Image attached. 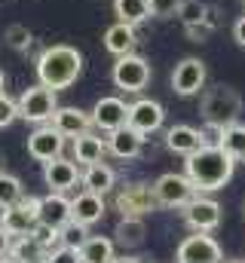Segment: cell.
<instances>
[{
    "mask_svg": "<svg viewBox=\"0 0 245 263\" xmlns=\"http://www.w3.org/2000/svg\"><path fill=\"white\" fill-rule=\"evenodd\" d=\"M205 80H208L205 62L196 59V55L181 59V62L175 65V70H172V89H175V95H181V98L199 95V92L205 89Z\"/></svg>",
    "mask_w": 245,
    "mask_h": 263,
    "instance_id": "6",
    "label": "cell"
},
{
    "mask_svg": "<svg viewBox=\"0 0 245 263\" xmlns=\"http://www.w3.org/2000/svg\"><path fill=\"white\" fill-rule=\"evenodd\" d=\"M104 153H108V141L86 132L80 138H74V162L80 165H95V162H104Z\"/></svg>",
    "mask_w": 245,
    "mask_h": 263,
    "instance_id": "20",
    "label": "cell"
},
{
    "mask_svg": "<svg viewBox=\"0 0 245 263\" xmlns=\"http://www.w3.org/2000/svg\"><path fill=\"white\" fill-rule=\"evenodd\" d=\"M46 263H83V260H80V251H77V248L59 245L56 251H49V254H46Z\"/></svg>",
    "mask_w": 245,
    "mask_h": 263,
    "instance_id": "36",
    "label": "cell"
},
{
    "mask_svg": "<svg viewBox=\"0 0 245 263\" xmlns=\"http://www.w3.org/2000/svg\"><path fill=\"white\" fill-rule=\"evenodd\" d=\"M153 205H156L153 187L144 184H129L117 193V208L122 217H144L147 211H153Z\"/></svg>",
    "mask_w": 245,
    "mask_h": 263,
    "instance_id": "13",
    "label": "cell"
},
{
    "mask_svg": "<svg viewBox=\"0 0 245 263\" xmlns=\"http://www.w3.org/2000/svg\"><path fill=\"white\" fill-rule=\"evenodd\" d=\"M83 73V52L74 49V46H49L40 52L37 59V80L49 89H67L77 83V77Z\"/></svg>",
    "mask_w": 245,
    "mask_h": 263,
    "instance_id": "2",
    "label": "cell"
},
{
    "mask_svg": "<svg viewBox=\"0 0 245 263\" xmlns=\"http://www.w3.org/2000/svg\"><path fill=\"white\" fill-rule=\"evenodd\" d=\"M218 15H221V12L212 6V9H208V15H205L199 25H187V28H184V34H187L193 43H205V40L218 31Z\"/></svg>",
    "mask_w": 245,
    "mask_h": 263,
    "instance_id": "29",
    "label": "cell"
},
{
    "mask_svg": "<svg viewBox=\"0 0 245 263\" xmlns=\"http://www.w3.org/2000/svg\"><path fill=\"white\" fill-rule=\"evenodd\" d=\"M61 150H64V135L59 129H52L49 123L46 126H37V129L28 135V156H34L37 162H52L59 159Z\"/></svg>",
    "mask_w": 245,
    "mask_h": 263,
    "instance_id": "10",
    "label": "cell"
},
{
    "mask_svg": "<svg viewBox=\"0 0 245 263\" xmlns=\"http://www.w3.org/2000/svg\"><path fill=\"white\" fill-rule=\"evenodd\" d=\"M184 220L193 233H212L221 227V205L215 199H205L196 193L184 205Z\"/></svg>",
    "mask_w": 245,
    "mask_h": 263,
    "instance_id": "9",
    "label": "cell"
},
{
    "mask_svg": "<svg viewBox=\"0 0 245 263\" xmlns=\"http://www.w3.org/2000/svg\"><path fill=\"white\" fill-rule=\"evenodd\" d=\"M80 178H83V175L77 172V165H74L71 159H64V156H59V159H52V162L43 165V181H46V187L56 190V193L74 190Z\"/></svg>",
    "mask_w": 245,
    "mask_h": 263,
    "instance_id": "14",
    "label": "cell"
},
{
    "mask_svg": "<svg viewBox=\"0 0 245 263\" xmlns=\"http://www.w3.org/2000/svg\"><path fill=\"white\" fill-rule=\"evenodd\" d=\"M34 263H46V260H34Z\"/></svg>",
    "mask_w": 245,
    "mask_h": 263,
    "instance_id": "43",
    "label": "cell"
},
{
    "mask_svg": "<svg viewBox=\"0 0 245 263\" xmlns=\"http://www.w3.org/2000/svg\"><path fill=\"white\" fill-rule=\"evenodd\" d=\"M49 126L59 129L64 138H80V135H86V132L92 129L95 123H92V114H86V110H80V107H59V110L52 114Z\"/></svg>",
    "mask_w": 245,
    "mask_h": 263,
    "instance_id": "15",
    "label": "cell"
},
{
    "mask_svg": "<svg viewBox=\"0 0 245 263\" xmlns=\"http://www.w3.org/2000/svg\"><path fill=\"white\" fill-rule=\"evenodd\" d=\"M108 150H111L117 159H135V156H141V150H144V135L126 123L122 129L108 132Z\"/></svg>",
    "mask_w": 245,
    "mask_h": 263,
    "instance_id": "16",
    "label": "cell"
},
{
    "mask_svg": "<svg viewBox=\"0 0 245 263\" xmlns=\"http://www.w3.org/2000/svg\"><path fill=\"white\" fill-rule=\"evenodd\" d=\"M163 120H166V110L160 101L153 98H138L135 104H129V126L138 129L141 135H153V132L163 129Z\"/></svg>",
    "mask_w": 245,
    "mask_h": 263,
    "instance_id": "12",
    "label": "cell"
},
{
    "mask_svg": "<svg viewBox=\"0 0 245 263\" xmlns=\"http://www.w3.org/2000/svg\"><path fill=\"white\" fill-rule=\"evenodd\" d=\"M111 263H141L138 257H129V254H122V257H114Z\"/></svg>",
    "mask_w": 245,
    "mask_h": 263,
    "instance_id": "39",
    "label": "cell"
},
{
    "mask_svg": "<svg viewBox=\"0 0 245 263\" xmlns=\"http://www.w3.org/2000/svg\"><path fill=\"white\" fill-rule=\"evenodd\" d=\"M138 43V34H135V25H126V22H114L108 31H104V49L111 55H129Z\"/></svg>",
    "mask_w": 245,
    "mask_h": 263,
    "instance_id": "19",
    "label": "cell"
},
{
    "mask_svg": "<svg viewBox=\"0 0 245 263\" xmlns=\"http://www.w3.org/2000/svg\"><path fill=\"white\" fill-rule=\"evenodd\" d=\"M19 120V101H12L6 92H0V129H9Z\"/></svg>",
    "mask_w": 245,
    "mask_h": 263,
    "instance_id": "34",
    "label": "cell"
},
{
    "mask_svg": "<svg viewBox=\"0 0 245 263\" xmlns=\"http://www.w3.org/2000/svg\"><path fill=\"white\" fill-rule=\"evenodd\" d=\"M208 3H202V0H184L181 9H178V18H181V25L187 28V25H199L205 15H208Z\"/></svg>",
    "mask_w": 245,
    "mask_h": 263,
    "instance_id": "32",
    "label": "cell"
},
{
    "mask_svg": "<svg viewBox=\"0 0 245 263\" xmlns=\"http://www.w3.org/2000/svg\"><path fill=\"white\" fill-rule=\"evenodd\" d=\"M111 80H114V86L122 89L126 95H138V92L150 83V65H147V59H141V55H135V52L120 55V59L114 62Z\"/></svg>",
    "mask_w": 245,
    "mask_h": 263,
    "instance_id": "5",
    "label": "cell"
},
{
    "mask_svg": "<svg viewBox=\"0 0 245 263\" xmlns=\"http://www.w3.org/2000/svg\"><path fill=\"white\" fill-rule=\"evenodd\" d=\"M89 227L86 223H77V220H67L64 227H61V245H67V248H83V242L89 239V233H86Z\"/></svg>",
    "mask_w": 245,
    "mask_h": 263,
    "instance_id": "33",
    "label": "cell"
},
{
    "mask_svg": "<svg viewBox=\"0 0 245 263\" xmlns=\"http://www.w3.org/2000/svg\"><path fill=\"white\" fill-rule=\"evenodd\" d=\"M3 40H6V46H12L15 52H28L31 49V43H34V34L28 31V25H9L6 31H3Z\"/></svg>",
    "mask_w": 245,
    "mask_h": 263,
    "instance_id": "31",
    "label": "cell"
},
{
    "mask_svg": "<svg viewBox=\"0 0 245 263\" xmlns=\"http://www.w3.org/2000/svg\"><path fill=\"white\" fill-rule=\"evenodd\" d=\"M0 263H19V260H15V257H9V254H6V257H0Z\"/></svg>",
    "mask_w": 245,
    "mask_h": 263,
    "instance_id": "40",
    "label": "cell"
},
{
    "mask_svg": "<svg viewBox=\"0 0 245 263\" xmlns=\"http://www.w3.org/2000/svg\"><path fill=\"white\" fill-rule=\"evenodd\" d=\"M71 214H74L71 220H77V223H86V227L98 223L104 217V196H98L92 190L77 193V196L71 199Z\"/></svg>",
    "mask_w": 245,
    "mask_h": 263,
    "instance_id": "17",
    "label": "cell"
},
{
    "mask_svg": "<svg viewBox=\"0 0 245 263\" xmlns=\"http://www.w3.org/2000/svg\"><path fill=\"white\" fill-rule=\"evenodd\" d=\"M114 15L126 25H141L150 18V0H114Z\"/></svg>",
    "mask_w": 245,
    "mask_h": 263,
    "instance_id": "26",
    "label": "cell"
},
{
    "mask_svg": "<svg viewBox=\"0 0 245 263\" xmlns=\"http://www.w3.org/2000/svg\"><path fill=\"white\" fill-rule=\"evenodd\" d=\"M166 147L172 150V153H181V156H190V153H196L199 147H205V141H202V132L193 129V126H172V129H166Z\"/></svg>",
    "mask_w": 245,
    "mask_h": 263,
    "instance_id": "18",
    "label": "cell"
},
{
    "mask_svg": "<svg viewBox=\"0 0 245 263\" xmlns=\"http://www.w3.org/2000/svg\"><path fill=\"white\" fill-rule=\"evenodd\" d=\"M92 123L101 132H117L129 123V104L117 95H104L92 107Z\"/></svg>",
    "mask_w": 245,
    "mask_h": 263,
    "instance_id": "11",
    "label": "cell"
},
{
    "mask_svg": "<svg viewBox=\"0 0 245 263\" xmlns=\"http://www.w3.org/2000/svg\"><path fill=\"white\" fill-rule=\"evenodd\" d=\"M196 193H199V190L193 187V181H190L187 175H175V172L156 178V184H153L156 205H163V208H184Z\"/></svg>",
    "mask_w": 245,
    "mask_h": 263,
    "instance_id": "7",
    "label": "cell"
},
{
    "mask_svg": "<svg viewBox=\"0 0 245 263\" xmlns=\"http://www.w3.org/2000/svg\"><path fill=\"white\" fill-rule=\"evenodd\" d=\"M9 257H15L19 263H34V260H46V251L40 248V242L31 233H25V236H12Z\"/></svg>",
    "mask_w": 245,
    "mask_h": 263,
    "instance_id": "24",
    "label": "cell"
},
{
    "mask_svg": "<svg viewBox=\"0 0 245 263\" xmlns=\"http://www.w3.org/2000/svg\"><path fill=\"white\" fill-rule=\"evenodd\" d=\"M114 236H117V242H120L122 248L141 245L144 242V220L141 217H122L120 223H117V230H114Z\"/></svg>",
    "mask_w": 245,
    "mask_h": 263,
    "instance_id": "27",
    "label": "cell"
},
{
    "mask_svg": "<svg viewBox=\"0 0 245 263\" xmlns=\"http://www.w3.org/2000/svg\"><path fill=\"white\" fill-rule=\"evenodd\" d=\"M59 110V98H56V89L37 83L31 89H25L19 95V120H28L34 126H46L52 120V114Z\"/></svg>",
    "mask_w": 245,
    "mask_h": 263,
    "instance_id": "4",
    "label": "cell"
},
{
    "mask_svg": "<svg viewBox=\"0 0 245 263\" xmlns=\"http://www.w3.org/2000/svg\"><path fill=\"white\" fill-rule=\"evenodd\" d=\"M221 260H224L221 245L208 233L187 236L181 245H178V254H175V263H221Z\"/></svg>",
    "mask_w": 245,
    "mask_h": 263,
    "instance_id": "8",
    "label": "cell"
},
{
    "mask_svg": "<svg viewBox=\"0 0 245 263\" xmlns=\"http://www.w3.org/2000/svg\"><path fill=\"white\" fill-rule=\"evenodd\" d=\"M199 114L205 123H215V126H233L242 114V95L230 86H212V89H202V98H199Z\"/></svg>",
    "mask_w": 245,
    "mask_h": 263,
    "instance_id": "3",
    "label": "cell"
},
{
    "mask_svg": "<svg viewBox=\"0 0 245 263\" xmlns=\"http://www.w3.org/2000/svg\"><path fill=\"white\" fill-rule=\"evenodd\" d=\"M221 263H242V260H221Z\"/></svg>",
    "mask_w": 245,
    "mask_h": 263,
    "instance_id": "42",
    "label": "cell"
},
{
    "mask_svg": "<svg viewBox=\"0 0 245 263\" xmlns=\"http://www.w3.org/2000/svg\"><path fill=\"white\" fill-rule=\"evenodd\" d=\"M9 245H12V236L0 227V257H6V254H9Z\"/></svg>",
    "mask_w": 245,
    "mask_h": 263,
    "instance_id": "38",
    "label": "cell"
},
{
    "mask_svg": "<svg viewBox=\"0 0 245 263\" xmlns=\"http://www.w3.org/2000/svg\"><path fill=\"white\" fill-rule=\"evenodd\" d=\"M22 196H25V190H22V181H19L15 175H9V172H0V208H9V205H15Z\"/></svg>",
    "mask_w": 245,
    "mask_h": 263,
    "instance_id": "30",
    "label": "cell"
},
{
    "mask_svg": "<svg viewBox=\"0 0 245 263\" xmlns=\"http://www.w3.org/2000/svg\"><path fill=\"white\" fill-rule=\"evenodd\" d=\"M71 217H74L71 214V199H64V193L49 190V196H43V202H40V220L61 230Z\"/></svg>",
    "mask_w": 245,
    "mask_h": 263,
    "instance_id": "21",
    "label": "cell"
},
{
    "mask_svg": "<svg viewBox=\"0 0 245 263\" xmlns=\"http://www.w3.org/2000/svg\"><path fill=\"white\" fill-rule=\"evenodd\" d=\"M34 217L15 202V205H9V208H0V227L9 233V236H25V233H31L34 230Z\"/></svg>",
    "mask_w": 245,
    "mask_h": 263,
    "instance_id": "23",
    "label": "cell"
},
{
    "mask_svg": "<svg viewBox=\"0 0 245 263\" xmlns=\"http://www.w3.org/2000/svg\"><path fill=\"white\" fill-rule=\"evenodd\" d=\"M233 168H236V159L224 147H208V144L184 159V175L193 181V187L199 193L221 190L233 178Z\"/></svg>",
    "mask_w": 245,
    "mask_h": 263,
    "instance_id": "1",
    "label": "cell"
},
{
    "mask_svg": "<svg viewBox=\"0 0 245 263\" xmlns=\"http://www.w3.org/2000/svg\"><path fill=\"white\" fill-rule=\"evenodd\" d=\"M233 40L245 49V15L242 18H236V25H233Z\"/></svg>",
    "mask_w": 245,
    "mask_h": 263,
    "instance_id": "37",
    "label": "cell"
},
{
    "mask_svg": "<svg viewBox=\"0 0 245 263\" xmlns=\"http://www.w3.org/2000/svg\"><path fill=\"white\" fill-rule=\"evenodd\" d=\"M80 260L83 263H111L114 260V242L104 236H89L80 248Z\"/></svg>",
    "mask_w": 245,
    "mask_h": 263,
    "instance_id": "25",
    "label": "cell"
},
{
    "mask_svg": "<svg viewBox=\"0 0 245 263\" xmlns=\"http://www.w3.org/2000/svg\"><path fill=\"white\" fill-rule=\"evenodd\" d=\"M80 181H83V190H92V193L104 196V193L114 190L117 175H114V168H108L104 162H95V165H86V172H83Z\"/></svg>",
    "mask_w": 245,
    "mask_h": 263,
    "instance_id": "22",
    "label": "cell"
},
{
    "mask_svg": "<svg viewBox=\"0 0 245 263\" xmlns=\"http://www.w3.org/2000/svg\"><path fill=\"white\" fill-rule=\"evenodd\" d=\"M181 3L184 0H150V15H156V18H172V15H178Z\"/></svg>",
    "mask_w": 245,
    "mask_h": 263,
    "instance_id": "35",
    "label": "cell"
},
{
    "mask_svg": "<svg viewBox=\"0 0 245 263\" xmlns=\"http://www.w3.org/2000/svg\"><path fill=\"white\" fill-rule=\"evenodd\" d=\"M3 86H6V73L0 70V92H3Z\"/></svg>",
    "mask_w": 245,
    "mask_h": 263,
    "instance_id": "41",
    "label": "cell"
},
{
    "mask_svg": "<svg viewBox=\"0 0 245 263\" xmlns=\"http://www.w3.org/2000/svg\"><path fill=\"white\" fill-rule=\"evenodd\" d=\"M221 147H224L233 159H245V126H242V123H233V126H227V129H224Z\"/></svg>",
    "mask_w": 245,
    "mask_h": 263,
    "instance_id": "28",
    "label": "cell"
}]
</instances>
